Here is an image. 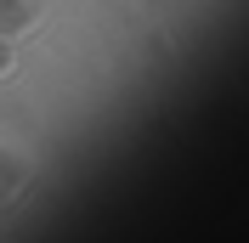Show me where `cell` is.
<instances>
[{"label":"cell","mask_w":249,"mask_h":243,"mask_svg":"<svg viewBox=\"0 0 249 243\" xmlns=\"http://www.w3.org/2000/svg\"><path fill=\"white\" fill-rule=\"evenodd\" d=\"M6 68H12V46H6V40H0V74H6Z\"/></svg>","instance_id":"1"}]
</instances>
